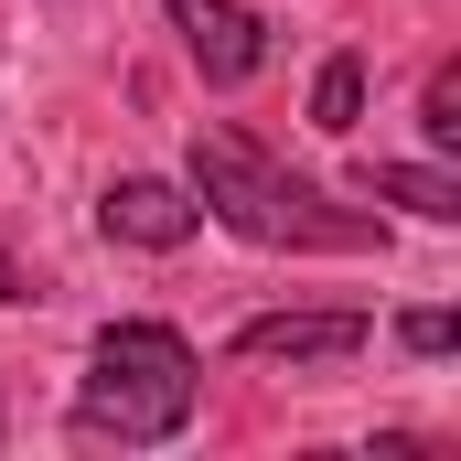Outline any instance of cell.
<instances>
[{
    "instance_id": "obj_2",
    "label": "cell",
    "mask_w": 461,
    "mask_h": 461,
    "mask_svg": "<svg viewBox=\"0 0 461 461\" xmlns=\"http://www.w3.org/2000/svg\"><path fill=\"white\" fill-rule=\"evenodd\" d=\"M194 204L236 226L247 247H386L375 215H354L333 204L322 183H301V172H279L258 140H236V129H194Z\"/></svg>"
},
{
    "instance_id": "obj_9",
    "label": "cell",
    "mask_w": 461,
    "mask_h": 461,
    "mask_svg": "<svg viewBox=\"0 0 461 461\" xmlns=\"http://www.w3.org/2000/svg\"><path fill=\"white\" fill-rule=\"evenodd\" d=\"M397 344L419 354V365H440V354L461 344V312H408V322H397Z\"/></svg>"
},
{
    "instance_id": "obj_3",
    "label": "cell",
    "mask_w": 461,
    "mask_h": 461,
    "mask_svg": "<svg viewBox=\"0 0 461 461\" xmlns=\"http://www.w3.org/2000/svg\"><path fill=\"white\" fill-rule=\"evenodd\" d=\"M161 11H172V32H183L194 76H204L215 97H236V86L268 65V22H258L247 0H161Z\"/></svg>"
},
{
    "instance_id": "obj_7",
    "label": "cell",
    "mask_w": 461,
    "mask_h": 461,
    "mask_svg": "<svg viewBox=\"0 0 461 461\" xmlns=\"http://www.w3.org/2000/svg\"><path fill=\"white\" fill-rule=\"evenodd\" d=\"M354 118H365V54H322V76H312V129H322V140H354Z\"/></svg>"
},
{
    "instance_id": "obj_8",
    "label": "cell",
    "mask_w": 461,
    "mask_h": 461,
    "mask_svg": "<svg viewBox=\"0 0 461 461\" xmlns=\"http://www.w3.org/2000/svg\"><path fill=\"white\" fill-rule=\"evenodd\" d=\"M419 129H429L440 161L461 150V65H429V86H419Z\"/></svg>"
},
{
    "instance_id": "obj_10",
    "label": "cell",
    "mask_w": 461,
    "mask_h": 461,
    "mask_svg": "<svg viewBox=\"0 0 461 461\" xmlns=\"http://www.w3.org/2000/svg\"><path fill=\"white\" fill-rule=\"evenodd\" d=\"M0 301H32V268L22 258H0Z\"/></svg>"
},
{
    "instance_id": "obj_6",
    "label": "cell",
    "mask_w": 461,
    "mask_h": 461,
    "mask_svg": "<svg viewBox=\"0 0 461 461\" xmlns=\"http://www.w3.org/2000/svg\"><path fill=\"white\" fill-rule=\"evenodd\" d=\"M354 194H365V204H408L419 226H461V183L440 161H365Z\"/></svg>"
},
{
    "instance_id": "obj_5",
    "label": "cell",
    "mask_w": 461,
    "mask_h": 461,
    "mask_svg": "<svg viewBox=\"0 0 461 461\" xmlns=\"http://www.w3.org/2000/svg\"><path fill=\"white\" fill-rule=\"evenodd\" d=\"M375 344V322L365 312H258V322H236V354L247 365H354V354Z\"/></svg>"
},
{
    "instance_id": "obj_1",
    "label": "cell",
    "mask_w": 461,
    "mask_h": 461,
    "mask_svg": "<svg viewBox=\"0 0 461 461\" xmlns=\"http://www.w3.org/2000/svg\"><path fill=\"white\" fill-rule=\"evenodd\" d=\"M194 397H204V354L183 344L172 322L129 312V322H97V344H86L76 429L86 440H118V451H161V440L194 429Z\"/></svg>"
},
{
    "instance_id": "obj_4",
    "label": "cell",
    "mask_w": 461,
    "mask_h": 461,
    "mask_svg": "<svg viewBox=\"0 0 461 461\" xmlns=\"http://www.w3.org/2000/svg\"><path fill=\"white\" fill-rule=\"evenodd\" d=\"M97 226H108V247H150V258H172V247H194V236H204V204H194V183L118 172L108 194H97Z\"/></svg>"
}]
</instances>
